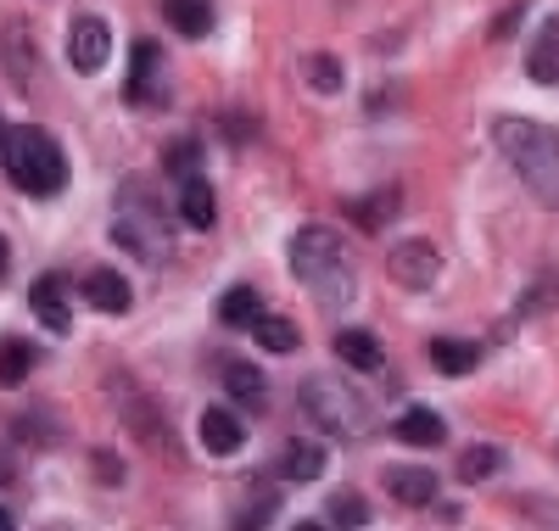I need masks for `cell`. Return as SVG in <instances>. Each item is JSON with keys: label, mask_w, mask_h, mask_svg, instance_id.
I'll list each match as a JSON object with an SVG mask.
<instances>
[{"label": "cell", "mask_w": 559, "mask_h": 531, "mask_svg": "<svg viewBox=\"0 0 559 531\" xmlns=\"http://www.w3.org/2000/svg\"><path fill=\"white\" fill-rule=\"evenodd\" d=\"M286 258H292V274L308 285L313 303H319L324 314H342V308L353 303L358 280H353V263H347L342 235H336L331 224H302V229L292 235Z\"/></svg>", "instance_id": "1"}, {"label": "cell", "mask_w": 559, "mask_h": 531, "mask_svg": "<svg viewBox=\"0 0 559 531\" xmlns=\"http://www.w3.org/2000/svg\"><path fill=\"white\" fill-rule=\"evenodd\" d=\"M492 140L503 163L521 174V185L543 208H559V129L537 123V118H492Z\"/></svg>", "instance_id": "2"}, {"label": "cell", "mask_w": 559, "mask_h": 531, "mask_svg": "<svg viewBox=\"0 0 559 531\" xmlns=\"http://www.w3.org/2000/svg\"><path fill=\"white\" fill-rule=\"evenodd\" d=\"M302 414L324 430V437H342V442H364L376 430V409L358 386H347V375H308L302 380Z\"/></svg>", "instance_id": "3"}, {"label": "cell", "mask_w": 559, "mask_h": 531, "mask_svg": "<svg viewBox=\"0 0 559 531\" xmlns=\"http://www.w3.org/2000/svg\"><path fill=\"white\" fill-rule=\"evenodd\" d=\"M0 157H7V174L17 190H28V197H62L68 190V157L62 146L45 129H7V140H0Z\"/></svg>", "instance_id": "4"}, {"label": "cell", "mask_w": 559, "mask_h": 531, "mask_svg": "<svg viewBox=\"0 0 559 531\" xmlns=\"http://www.w3.org/2000/svg\"><path fill=\"white\" fill-rule=\"evenodd\" d=\"M386 274L403 285V292H431L437 274H442V252L431 247V240H397L392 258H386Z\"/></svg>", "instance_id": "5"}, {"label": "cell", "mask_w": 559, "mask_h": 531, "mask_svg": "<svg viewBox=\"0 0 559 531\" xmlns=\"http://www.w3.org/2000/svg\"><path fill=\"white\" fill-rule=\"evenodd\" d=\"M107 57H112V28L102 17H73V28H68V62H73V73H102Z\"/></svg>", "instance_id": "6"}, {"label": "cell", "mask_w": 559, "mask_h": 531, "mask_svg": "<svg viewBox=\"0 0 559 531\" xmlns=\"http://www.w3.org/2000/svg\"><path fill=\"white\" fill-rule=\"evenodd\" d=\"M381 487L397 498V504H408V509H431L437 504V470H426V464H386V475H381Z\"/></svg>", "instance_id": "7"}, {"label": "cell", "mask_w": 559, "mask_h": 531, "mask_svg": "<svg viewBox=\"0 0 559 531\" xmlns=\"http://www.w3.org/2000/svg\"><path fill=\"white\" fill-rule=\"evenodd\" d=\"M28 308H34V319L51 330V335H68L73 330V308H68V280L62 274H45V280H34V292H28Z\"/></svg>", "instance_id": "8"}, {"label": "cell", "mask_w": 559, "mask_h": 531, "mask_svg": "<svg viewBox=\"0 0 559 531\" xmlns=\"http://www.w3.org/2000/svg\"><path fill=\"white\" fill-rule=\"evenodd\" d=\"M84 303L90 308H102V314H129L134 292H129V280L112 274V269H90L84 274Z\"/></svg>", "instance_id": "9"}, {"label": "cell", "mask_w": 559, "mask_h": 531, "mask_svg": "<svg viewBox=\"0 0 559 531\" xmlns=\"http://www.w3.org/2000/svg\"><path fill=\"white\" fill-rule=\"evenodd\" d=\"M241 442H247V425L229 414V409H207V414H202V448H207L213 459L241 453Z\"/></svg>", "instance_id": "10"}, {"label": "cell", "mask_w": 559, "mask_h": 531, "mask_svg": "<svg viewBox=\"0 0 559 531\" xmlns=\"http://www.w3.org/2000/svg\"><path fill=\"white\" fill-rule=\"evenodd\" d=\"M224 392L236 398V403H247V409H263L269 375H263L258 364H247V358H224Z\"/></svg>", "instance_id": "11"}, {"label": "cell", "mask_w": 559, "mask_h": 531, "mask_svg": "<svg viewBox=\"0 0 559 531\" xmlns=\"http://www.w3.org/2000/svg\"><path fill=\"white\" fill-rule=\"evenodd\" d=\"M179 219L191 224V229H213V224H218V202H213V185H207L202 174L179 179Z\"/></svg>", "instance_id": "12"}, {"label": "cell", "mask_w": 559, "mask_h": 531, "mask_svg": "<svg viewBox=\"0 0 559 531\" xmlns=\"http://www.w3.org/2000/svg\"><path fill=\"white\" fill-rule=\"evenodd\" d=\"M526 73H532L537 84H559V12L537 28L532 51H526Z\"/></svg>", "instance_id": "13"}, {"label": "cell", "mask_w": 559, "mask_h": 531, "mask_svg": "<svg viewBox=\"0 0 559 531\" xmlns=\"http://www.w3.org/2000/svg\"><path fill=\"white\" fill-rule=\"evenodd\" d=\"M336 358L347 364V369H364V375H376L381 364H386V353H381V342L369 330H336Z\"/></svg>", "instance_id": "14"}, {"label": "cell", "mask_w": 559, "mask_h": 531, "mask_svg": "<svg viewBox=\"0 0 559 531\" xmlns=\"http://www.w3.org/2000/svg\"><path fill=\"white\" fill-rule=\"evenodd\" d=\"M397 437H403L408 448H437V442L448 437V425H442L437 409H403V414H397Z\"/></svg>", "instance_id": "15"}, {"label": "cell", "mask_w": 559, "mask_h": 531, "mask_svg": "<svg viewBox=\"0 0 559 531\" xmlns=\"http://www.w3.org/2000/svg\"><path fill=\"white\" fill-rule=\"evenodd\" d=\"M324 464H331V453H324L319 442H286V453H280V475L286 481H319L324 475Z\"/></svg>", "instance_id": "16"}, {"label": "cell", "mask_w": 559, "mask_h": 531, "mask_svg": "<svg viewBox=\"0 0 559 531\" xmlns=\"http://www.w3.org/2000/svg\"><path fill=\"white\" fill-rule=\"evenodd\" d=\"M157 62H163L157 39H140V45H134V73H129V102H134V107L157 102V95H152V84H157Z\"/></svg>", "instance_id": "17"}, {"label": "cell", "mask_w": 559, "mask_h": 531, "mask_svg": "<svg viewBox=\"0 0 559 531\" xmlns=\"http://www.w3.org/2000/svg\"><path fill=\"white\" fill-rule=\"evenodd\" d=\"M426 358L442 369V375H471L481 364V347L476 342H453V335H437V342L426 347Z\"/></svg>", "instance_id": "18"}, {"label": "cell", "mask_w": 559, "mask_h": 531, "mask_svg": "<svg viewBox=\"0 0 559 531\" xmlns=\"http://www.w3.org/2000/svg\"><path fill=\"white\" fill-rule=\"evenodd\" d=\"M163 17H168L185 39L213 34V7H207V0H163Z\"/></svg>", "instance_id": "19"}, {"label": "cell", "mask_w": 559, "mask_h": 531, "mask_svg": "<svg viewBox=\"0 0 559 531\" xmlns=\"http://www.w3.org/2000/svg\"><path fill=\"white\" fill-rule=\"evenodd\" d=\"M218 319L229 330H252L258 324V292H252V285H229V292L218 297Z\"/></svg>", "instance_id": "20"}, {"label": "cell", "mask_w": 559, "mask_h": 531, "mask_svg": "<svg viewBox=\"0 0 559 531\" xmlns=\"http://www.w3.org/2000/svg\"><path fill=\"white\" fill-rule=\"evenodd\" d=\"M397 208H403V197L386 185V190H376V197H364V202H353L347 213L364 224V229H386V219H397Z\"/></svg>", "instance_id": "21"}, {"label": "cell", "mask_w": 559, "mask_h": 531, "mask_svg": "<svg viewBox=\"0 0 559 531\" xmlns=\"http://www.w3.org/2000/svg\"><path fill=\"white\" fill-rule=\"evenodd\" d=\"M34 364H39V358H34L28 342H17V335H7V342H0V386H23Z\"/></svg>", "instance_id": "22"}, {"label": "cell", "mask_w": 559, "mask_h": 531, "mask_svg": "<svg viewBox=\"0 0 559 531\" xmlns=\"http://www.w3.org/2000/svg\"><path fill=\"white\" fill-rule=\"evenodd\" d=\"M302 79H308L319 95H342V84H347V73H342V62H336L331 51H313V57L302 62Z\"/></svg>", "instance_id": "23"}, {"label": "cell", "mask_w": 559, "mask_h": 531, "mask_svg": "<svg viewBox=\"0 0 559 531\" xmlns=\"http://www.w3.org/2000/svg\"><path fill=\"white\" fill-rule=\"evenodd\" d=\"M498 464H503V453L498 448H487V442H476V448H464L459 453V481H487V475H498Z\"/></svg>", "instance_id": "24"}, {"label": "cell", "mask_w": 559, "mask_h": 531, "mask_svg": "<svg viewBox=\"0 0 559 531\" xmlns=\"http://www.w3.org/2000/svg\"><path fill=\"white\" fill-rule=\"evenodd\" d=\"M252 330H258V347H263V353H292V347H297V324H292V319H274V314L263 319V314H258Z\"/></svg>", "instance_id": "25"}, {"label": "cell", "mask_w": 559, "mask_h": 531, "mask_svg": "<svg viewBox=\"0 0 559 531\" xmlns=\"http://www.w3.org/2000/svg\"><path fill=\"white\" fill-rule=\"evenodd\" d=\"M331 526H369V504L358 493H336L331 498Z\"/></svg>", "instance_id": "26"}, {"label": "cell", "mask_w": 559, "mask_h": 531, "mask_svg": "<svg viewBox=\"0 0 559 531\" xmlns=\"http://www.w3.org/2000/svg\"><path fill=\"white\" fill-rule=\"evenodd\" d=\"M197 163H202V146H197V140H179V146L168 152V174H179V179H191Z\"/></svg>", "instance_id": "27"}, {"label": "cell", "mask_w": 559, "mask_h": 531, "mask_svg": "<svg viewBox=\"0 0 559 531\" xmlns=\"http://www.w3.org/2000/svg\"><path fill=\"white\" fill-rule=\"evenodd\" d=\"M247 498H252V504H247V515H241V520H247V526H269V520H274V509H280V504H274V487H252Z\"/></svg>", "instance_id": "28"}, {"label": "cell", "mask_w": 559, "mask_h": 531, "mask_svg": "<svg viewBox=\"0 0 559 531\" xmlns=\"http://www.w3.org/2000/svg\"><path fill=\"white\" fill-rule=\"evenodd\" d=\"M12 475H17V464L7 459V448H0V487H7V481H12Z\"/></svg>", "instance_id": "29"}, {"label": "cell", "mask_w": 559, "mask_h": 531, "mask_svg": "<svg viewBox=\"0 0 559 531\" xmlns=\"http://www.w3.org/2000/svg\"><path fill=\"white\" fill-rule=\"evenodd\" d=\"M7 263H12V247H7V235H0V280H7Z\"/></svg>", "instance_id": "30"}, {"label": "cell", "mask_w": 559, "mask_h": 531, "mask_svg": "<svg viewBox=\"0 0 559 531\" xmlns=\"http://www.w3.org/2000/svg\"><path fill=\"white\" fill-rule=\"evenodd\" d=\"M17 520H12V509H0V531H12Z\"/></svg>", "instance_id": "31"}, {"label": "cell", "mask_w": 559, "mask_h": 531, "mask_svg": "<svg viewBox=\"0 0 559 531\" xmlns=\"http://www.w3.org/2000/svg\"><path fill=\"white\" fill-rule=\"evenodd\" d=\"M0 140H7V129H0Z\"/></svg>", "instance_id": "32"}, {"label": "cell", "mask_w": 559, "mask_h": 531, "mask_svg": "<svg viewBox=\"0 0 559 531\" xmlns=\"http://www.w3.org/2000/svg\"><path fill=\"white\" fill-rule=\"evenodd\" d=\"M554 274H559V269H554Z\"/></svg>", "instance_id": "33"}]
</instances>
